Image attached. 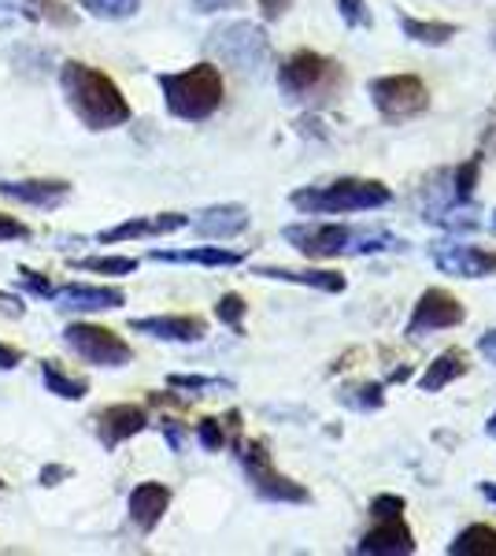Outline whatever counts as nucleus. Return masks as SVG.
<instances>
[{
	"label": "nucleus",
	"mask_w": 496,
	"mask_h": 556,
	"mask_svg": "<svg viewBox=\"0 0 496 556\" xmlns=\"http://www.w3.org/2000/svg\"><path fill=\"white\" fill-rule=\"evenodd\" d=\"M60 89L67 97V108L78 115L86 130L104 134L119 130L130 123V101L123 89L104 75V71L82 64V60H63L60 64Z\"/></svg>",
	"instance_id": "obj_1"
},
{
	"label": "nucleus",
	"mask_w": 496,
	"mask_h": 556,
	"mask_svg": "<svg viewBox=\"0 0 496 556\" xmlns=\"http://www.w3.org/2000/svg\"><path fill=\"white\" fill-rule=\"evenodd\" d=\"M285 241L308 260H338V256H374V253H400L408 241L378 227H348V223H293L282 230Z\"/></svg>",
	"instance_id": "obj_2"
},
{
	"label": "nucleus",
	"mask_w": 496,
	"mask_h": 556,
	"mask_svg": "<svg viewBox=\"0 0 496 556\" xmlns=\"http://www.w3.org/2000/svg\"><path fill=\"white\" fill-rule=\"evenodd\" d=\"M278 89L293 104H308V108L333 104L345 93V67L338 60L322 56V52L301 49L278 67Z\"/></svg>",
	"instance_id": "obj_3"
},
{
	"label": "nucleus",
	"mask_w": 496,
	"mask_h": 556,
	"mask_svg": "<svg viewBox=\"0 0 496 556\" xmlns=\"http://www.w3.org/2000/svg\"><path fill=\"white\" fill-rule=\"evenodd\" d=\"M160 93H164V104L175 119L204 123L222 108L227 86H222V75L215 64H196L175 71V75H160Z\"/></svg>",
	"instance_id": "obj_4"
},
{
	"label": "nucleus",
	"mask_w": 496,
	"mask_h": 556,
	"mask_svg": "<svg viewBox=\"0 0 496 556\" xmlns=\"http://www.w3.org/2000/svg\"><path fill=\"white\" fill-rule=\"evenodd\" d=\"M393 201V190L374 178H333L327 186L296 190L290 204L304 215H345V212H374Z\"/></svg>",
	"instance_id": "obj_5"
},
{
	"label": "nucleus",
	"mask_w": 496,
	"mask_h": 556,
	"mask_svg": "<svg viewBox=\"0 0 496 556\" xmlns=\"http://www.w3.org/2000/svg\"><path fill=\"white\" fill-rule=\"evenodd\" d=\"M233 450H238V460H241V468H245L249 486L264 501H278V505H304V501H311V493L304 490L301 482H293L290 475H282L270 464V453L264 442H256V438H249V442L238 438Z\"/></svg>",
	"instance_id": "obj_6"
},
{
	"label": "nucleus",
	"mask_w": 496,
	"mask_h": 556,
	"mask_svg": "<svg viewBox=\"0 0 496 556\" xmlns=\"http://www.w3.org/2000/svg\"><path fill=\"white\" fill-rule=\"evenodd\" d=\"M207 52L241 75H259L270 64V41L256 23H227L207 38Z\"/></svg>",
	"instance_id": "obj_7"
},
{
	"label": "nucleus",
	"mask_w": 496,
	"mask_h": 556,
	"mask_svg": "<svg viewBox=\"0 0 496 556\" xmlns=\"http://www.w3.org/2000/svg\"><path fill=\"white\" fill-rule=\"evenodd\" d=\"M371 101L385 123H404L427 112L430 93L419 75H385L371 83Z\"/></svg>",
	"instance_id": "obj_8"
},
{
	"label": "nucleus",
	"mask_w": 496,
	"mask_h": 556,
	"mask_svg": "<svg viewBox=\"0 0 496 556\" xmlns=\"http://www.w3.org/2000/svg\"><path fill=\"white\" fill-rule=\"evenodd\" d=\"M63 342L71 345V353H78L93 367H126L133 361L130 342H123L115 330L97 327V323H71L63 330Z\"/></svg>",
	"instance_id": "obj_9"
},
{
	"label": "nucleus",
	"mask_w": 496,
	"mask_h": 556,
	"mask_svg": "<svg viewBox=\"0 0 496 556\" xmlns=\"http://www.w3.org/2000/svg\"><path fill=\"white\" fill-rule=\"evenodd\" d=\"M463 319H467L463 304H459L448 290L434 286V290H427L419 301H415V312L408 319V338L419 342V338H430V334H437V330L459 327Z\"/></svg>",
	"instance_id": "obj_10"
},
{
	"label": "nucleus",
	"mask_w": 496,
	"mask_h": 556,
	"mask_svg": "<svg viewBox=\"0 0 496 556\" xmlns=\"http://www.w3.org/2000/svg\"><path fill=\"white\" fill-rule=\"evenodd\" d=\"M434 264L456 278H485L496 271V253L467 245V241H441L434 245Z\"/></svg>",
	"instance_id": "obj_11"
},
{
	"label": "nucleus",
	"mask_w": 496,
	"mask_h": 556,
	"mask_svg": "<svg viewBox=\"0 0 496 556\" xmlns=\"http://www.w3.org/2000/svg\"><path fill=\"white\" fill-rule=\"evenodd\" d=\"M189 227V215L182 212H160V215H133L126 223H115L97 235V245H115V241H138V238H164Z\"/></svg>",
	"instance_id": "obj_12"
},
{
	"label": "nucleus",
	"mask_w": 496,
	"mask_h": 556,
	"mask_svg": "<svg viewBox=\"0 0 496 556\" xmlns=\"http://www.w3.org/2000/svg\"><path fill=\"white\" fill-rule=\"evenodd\" d=\"M93 427L104 450H119L123 442H130L141 430H149V412L141 405H107L97 412Z\"/></svg>",
	"instance_id": "obj_13"
},
{
	"label": "nucleus",
	"mask_w": 496,
	"mask_h": 556,
	"mask_svg": "<svg viewBox=\"0 0 496 556\" xmlns=\"http://www.w3.org/2000/svg\"><path fill=\"white\" fill-rule=\"evenodd\" d=\"M0 197L15 204H30V208H60L71 197V182L63 178H0Z\"/></svg>",
	"instance_id": "obj_14"
},
{
	"label": "nucleus",
	"mask_w": 496,
	"mask_h": 556,
	"mask_svg": "<svg viewBox=\"0 0 496 556\" xmlns=\"http://www.w3.org/2000/svg\"><path fill=\"white\" fill-rule=\"evenodd\" d=\"M356 553L367 556H408L415 553V534L404 516H374V527L359 538Z\"/></svg>",
	"instance_id": "obj_15"
},
{
	"label": "nucleus",
	"mask_w": 496,
	"mask_h": 556,
	"mask_svg": "<svg viewBox=\"0 0 496 556\" xmlns=\"http://www.w3.org/2000/svg\"><path fill=\"white\" fill-rule=\"evenodd\" d=\"M60 312H107V308H123L126 293L119 286H82V282H71V286H56L52 293Z\"/></svg>",
	"instance_id": "obj_16"
},
{
	"label": "nucleus",
	"mask_w": 496,
	"mask_h": 556,
	"mask_svg": "<svg viewBox=\"0 0 496 556\" xmlns=\"http://www.w3.org/2000/svg\"><path fill=\"white\" fill-rule=\"evenodd\" d=\"M130 330L178 345H193L207 338V323L201 316H145V319H130Z\"/></svg>",
	"instance_id": "obj_17"
},
{
	"label": "nucleus",
	"mask_w": 496,
	"mask_h": 556,
	"mask_svg": "<svg viewBox=\"0 0 496 556\" xmlns=\"http://www.w3.org/2000/svg\"><path fill=\"white\" fill-rule=\"evenodd\" d=\"M249 223H252V219H249V208H245V204H212V208L196 212L193 219H189V227H193L201 238L230 241V238L245 235Z\"/></svg>",
	"instance_id": "obj_18"
},
{
	"label": "nucleus",
	"mask_w": 496,
	"mask_h": 556,
	"mask_svg": "<svg viewBox=\"0 0 496 556\" xmlns=\"http://www.w3.org/2000/svg\"><path fill=\"white\" fill-rule=\"evenodd\" d=\"M170 493L164 482H141V486H133L130 501H126V508H130V519L133 527H138L141 534H152L160 527V519L167 516L170 508Z\"/></svg>",
	"instance_id": "obj_19"
},
{
	"label": "nucleus",
	"mask_w": 496,
	"mask_h": 556,
	"mask_svg": "<svg viewBox=\"0 0 496 556\" xmlns=\"http://www.w3.org/2000/svg\"><path fill=\"white\" fill-rule=\"evenodd\" d=\"M149 260H156V264L238 267V264H245V253H233V249H222V245H196V249H152Z\"/></svg>",
	"instance_id": "obj_20"
},
{
	"label": "nucleus",
	"mask_w": 496,
	"mask_h": 556,
	"mask_svg": "<svg viewBox=\"0 0 496 556\" xmlns=\"http://www.w3.org/2000/svg\"><path fill=\"white\" fill-rule=\"evenodd\" d=\"M252 275L259 278H275V282H296V286H311L322 293H345L348 278L338 271H293V267H256Z\"/></svg>",
	"instance_id": "obj_21"
},
{
	"label": "nucleus",
	"mask_w": 496,
	"mask_h": 556,
	"mask_svg": "<svg viewBox=\"0 0 496 556\" xmlns=\"http://www.w3.org/2000/svg\"><path fill=\"white\" fill-rule=\"evenodd\" d=\"M467 371H471V364H467L463 349H445V353H441L434 364H427V371H422L419 386L427 393H437V390H445V386H453L456 379H463Z\"/></svg>",
	"instance_id": "obj_22"
},
{
	"label": "nucleus",
	"mask_w": 496,
	"mask_h": 556,
	"mask_svg": "<svg viewBox=\"0 0 496 556\" xmlns=\"http://www.w3.org/2000/svg\"><path fill=\"white\" fill-rule=\"evenodd\" d=\"M448 556H496V527L471 523L467 531L456 534V542L448 545Z\"/></svg>",
	"instance_id": "obj_23"
},
{
	"label": "nucleus",
	"mask_w": 496,
	"mask_h": 556,
	"mask_svg": "<svg viewBox=\"0 0 496 556\" xmlns=\"http://www.w3.org/2000/svg\"><path fill=\"white\" fill-rule=\"evenodd\" d=\"M41 379H44V390L56 393V397H63V401H82L89 393V382L71 379L56 361H41Z\"/></svg>",
	"instance_id": "obj_24"
},
{
	"label": "nucleus",
	"mask_w": 496,
	"mask_h": 556,
	"mask_svg": "<svg viewBox=\"0 0 496 556\" xmlns=\"http://www.w3.org/2000/svg\"><path fill=\"white\" fill-rule=\"evenodd\" d=\"M238 427H241L238 412H230L227 419H201V424H196V438H201V445L207 453H219V450H227L230 430H238Z\"/></svg>",
	"instance_id": "obj_25"
},
{
	"label": "nucleus",
	"mask_w": 496,
	"mask_h": 556,
	"mask_svg": "<svg viewBox=\"0 0 496 556\" xmlns=\"http://www.w3.org/2000/svg\"><path fill=\"white\" fill-rule=\"evenodd\" d=\"M404 34H408L411 41L419 45H448L456 38V26L453 23H434V20H411V15H404Z\"/></svg>",
	"instance_id": "obj_26"
},
{
	"label": "nucleus",
	"mask_w": 496,
	"mask_h": 556,
	"mask_svg": "<svg viewBox=\"0 0 496 556\" xmlns=\"http://www.w3.org/2000/svg\"><path fill=\"white\" fill-rule=\"evenodd\" d=\"M75 271H89V275H133L138 271V260L133 256H82L71 260Z\"/></svg>",
	"instance_id": "obj_27"
},
{
	"label": "nucleus",
	"mask_w": 496,
	"mask_h": 556,
	"mask_svg": "<svg viewBox=\"0 0 496 556\" xmlns=\"http://www.w3.org/2000/svg\"><path fill=\"white\" fill-rule=\"evenodd\" d=\"M93 20H104V23H123V20H133L141 8V0H78Z\"/></svg>",
	"instance_id": "obj_28"
},
{
	"label": "nucleus",
	"mask_w": 496,
	"mask_h": 556,
	"mask_svg": "<svg viewBox=\"0 0 496 556\" xmlns=\"http://www.w3.org/2000/svg\"><path fill=\"white\" fill-rule=\"evenodd\" d=\"M23 12L30 15V20H44L52 26H75L78 15L71 12L63 0H23Z\"/></svg>",
	"instance_id": "obj_29"
},
{
	"label": "nucleus",
	"mask_w": 496,
	"mask_h": 556,
	"mask_svg": "<svg viewBox=\"0 0 496 556\" xmlns=\"http://www.w3.org/2000/svg\"><path fill=\"white\" fill-rule=\"evenodd\" d=\"M345 405L367 412V408H382L385 405V386L382 382H364V386H348L345 390Z\"/></svg>",
	"instance_id": "obj_30"
},
{
	"label": "nucleus",
	"mask_w": 496,
	"mask_h": 556,
	"mask_svg": "<svg viewBox=\"0 0 496 556\" xmlns=\"http://www.w3.org/2000/svg\"><path fill=\"white\" fill-rule=\"evenodd\" d=\"M478 172H482V156L467 160L463 167H456V172H453V201H456V204H467V201L474 197Z\"/></svg>",
	"instance_id": "obj_31"
},
{
	"label": "nucleus",
	"mask_w": 496,
	"mask_h": 556,
	"mask_svg": "<svg viewBox=\"0 0 496 556\" xmlns=\"http://www.w3.org/2000/svg\"><path fill=\"white\" fill-rule=\"evenodd\" d=\"M245 312H249V304H245L241 293H222L219 304H215V319L227 323V327H233V330H241V319H245Z\"/></svg>",
	"instance_id": "obj_32"
},
{
	"label": "nucleus",
	"mask_w": 496,
	"mask_h": 556,
	"mask_svg": "<svg viewBox=\"0 0 496 556\" xmlns=\"http://www.w3.org/2000/svg\"><path fill=\"white\" fill-rule=\"evenodd\" d=\"M167 386H175V390H189V393H201V390H233V382H227V379H207V375H170Z\"/></svg>",
	"instance_id": "obj_33"
},
{
	"label": "nucleus",
	"mask_w": 496,
	"mask_h": 556,
	"mask_svg": "<svg viewBox=\"0 0 496 556\" xmlns=\"http://www.w3.org/2000/svg\"><path fill=\"white\" fill-rule=\"evenodd\" d=\"M20 290H26L30 298H44V301H52V293H56V286L49 282L41 271H30L26 264H20Z\"/></svg>",
	"instance_id": "obj_34"
},
{
	"label": "nucleus",
	"mask_w": 496,
	"mask_h": 556,
	"mask_svg": "<svg viewBox=\"0 0 496 556\" xmlns=\"http://www.w3.org/2000/svg\"><path fill=\"white\" fill-rule=\"evenodd\" d=\"M341 12V20H345L352 30H364V26H371V8H367V0H333Z\"/></svg>",
	"instance_id": "obj_35"
},
{
	"label": "nucleus",
	"mask_w": 496,
	"mask_h": 556,
	"mask_svg": "<svg viewBox=\"0 0 496 556\" xmlns=\"http://www.w3.org/2000/svg\"><path fill=\"white\" fill-rule=\"evenodd\" d=\"M30 235H34V230L26 227V223H20L15 215H4V212H0V245H4V241H26Z\"/></svg>",
	"instance_id": "obj_36"
},
{
	"label": "nucleus",
	"mask_w": 496,
	"mask_h": 556,
	"mask_svg": "<svg viewBox=\"0 0 496 556\" xmlns=\"http://www.w3.org/2000/svg\"><path fill=\"white\" fill-rule=\"evenodd\" d=\"M371 516H404V497H396V493H378L371 501Z\"/></svg>",
	"instance_id": "obj_37"
},
{
	"label": "nucleus",
	"mask_w": 496,
	"mask_h": 556,
	"mask_svg": "<svg viewBox=\"0 0 496 556\" xmlns=\"http://www.w3.org/2000/svg\"><path fill=\"white\" fill-rule=\"evenodd\" d=\"M160 430L167 434V445L175 453H182V445H186V427L178 424V419H160Z\"/></svg>",
	"instance_id": "obj_38"
},
{
	"label": "nucleus",
	"mask_w": 496,
	"mask_h": 556,
	"mask_svg": "<svg viewBox=\"0 0 496 556\" xmlns=\"http://www.w3.org/2000/svg\"><path fill=\"white\" fill-rule=\"evenodd\" d=\"M290 8H293V0H259V15H264L267 23H278Z\"/></svg>",
	"instance_id": "obj_39"
},
{
	"label": "nucleus",
	"mask_w": 496,
	"mask_h": 556,
	"mask_svg": "<svg viewBox=\"0 0 496 556\" xmlns=\"http://www.w3.org/2000/svg\"><path fill=\"white\" fill-rule=\"evenodd\" d=\"M63 479H71V468H67V464H44V468H41V486H60V482Z\"/></svg>",
	"instance_id": "obj_40"
},
{
	"label": "nucleus",
	"mask_w": 496,
	"mask_h": 556,
	"mask_svg": "<svg viewBox=\"0 0 496 556\" xmlns=\"http://www.w3.org/2000/svg\"><path fill=\"white\" fill-rule=\"evenodd\" d=\"M23 364V353L15 345L0 342V371H15V367Z\"/></svg>",
	"instance_id": "obj_41"
},
{
	"label": "nucleus",
	"mask_w": 496,
	"mask_h": 556,
	"mask_svg": "<svg viewBox=\"0 0 496 556\" xmlns=\"http://www.w3.org/2000/svg\"><path fill=\"white\" fill-rule=\"evenodd\" d=\"M241 0H193V8L196 12H227V8H238Z\"/></svg>",
	"instance_id": "obj_42"
},
{
	"label": "nucleus",
	"mask_w": 496,
	"mask_h": 556,
	"mask_svg": "<svg viewBox=\"0 0 496 556\" xmlns=\"http://www.w3.org/2000/svg\"><path fill=\"white\" fill-rule=\"evenodd\" d=\"M478 349H482L485 361H493V364H496V330H489V334L478 338Z\"/></svg>",
	"instance_id": "obj_43"
},
{
	"label": "nucleus",
	"mask_w": 496,
	"mask_h": 556,
	"mask_svg": "<svg viewBox=\"0 0 496 556\" xmlns=\"http://www.w3.org/2000/svg\"><path fill=\"white\" fill-rule=\"evenodd\" d=\"M478 490H482V497H485V501H493V505H496V486H493V482H482Z\"/></svg>",
	"instance_id": "obj_44"
},
{
	"label": "nucleus",
	"mask_w": 496,
	"mask_h": 556,
	"mask_svg": "<svg viewBox=\"0 0 496 556\" xmlns=\"http://www.w3.org/2000/svg\"><path fill=\"white\" fill-rule=\"evenodd\" d=\"M489 434H496V416L489 419Z\"/></svg>",
	"instance_id": "obj_45"
},
{
	"label": "nucleus",
	"mask_w": 496,
	"mask_h": 556,
	"mask_svg": "<svg viewBox=\"0 0 496 556\" xmlns=\"http://www.w3.org/2000/svg\"><path fill=\"white\" fill-rule=\"evenodd\" d=\"M493 227H496V208H493Z\"/></svg>",
	"instance_id": "obj_46"
},
{
	"label": "nucleus",
	"mask_w": 496,
	"mask_h": 556,
	"mask_svg": "<svg viewBox=\"0 0 496 556\" xmlns=\"http://www.w3.org/2000/svg\"><path fill=\"white\" fill-rule=\"evenodd\" d=\"M0 486H4V479H0Z\"/></svg>",
	"instance_id": "obj_47"
}]
</instances>
